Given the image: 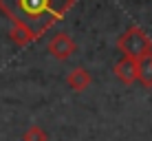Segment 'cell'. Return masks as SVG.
<instances>
[{"label":"cell","mask_w":152,"mask_h":141,"mask_svg":"<svg viewBox=\"0 0 152 141\" xmlns=\"http://www.w3.org/2000/svg\"><path fill=\"white\" fill-rule=\"evenodd\" d=\"M75 0H0V11L11 20V24H22L31 31L44 35L73 9Z\"/></svg>","instance_id":"6da1fadb"},{"label":"cell","mask_w":152,"mask_h":141,"mask_svg":"<svg viewBox=\"0 0 152 141\" xmlns=\"http://www.w3.org/2000/svg\"><path fill=\"white\" fill-rule=\"evenodd\" d=\"M117 49L121 51V55H126V57L141 60L143 55L152 53V40L148 38V33H145L141 27L132 24V27H128L121 35H119Z\"/></svg>","instance_id":"7a4b0ae2"},{"label":"cell","mask_w":152,"mask_h":141,"mask_svg":"<svg viewBox=\"0 0 152 141\" xmlns=\"http://www.w3.org/2000/svg\"><path fill=\"white\" fill-rule=\"evenodd\" d=\"M46 49H49V53L53 55L55 60H69L71 55H75L77 44L69 33H55L53 38L49 40Z\"/></svg>","instance_id":"3957f363"},{"label":"cell","mask_w":152,"mask_h":141,"mask_svg":"<svg viewBox=\"0 0 152 141\" xmlns=\"http://www.w3.org/2000/svg\"><path fill=\"white\" fill-rule=\"evenodd\" d=\"M115 75H117V80L121 82V84H134V82L139 80V60H134V57H121V60L115 64Z\"/></svg>","instance_id":"277c9868"},{"label":"cell","mask_w":152,"mask_h":141,"mask_svg":"<svg viewBox=\"0 0 152 141\" xmlns=\"http://www.w3.org/2000/svg\"><path fill=\"white\" fill-rule=\"evenodd\" d=\"M66 84H69L71 91L82 93V91H86V88L93 84V77H91V73L84 69V66H75V69L66 75Z\"/></svg>","instance_id":"5b68a950"},{"label":"cell","mask_w":152,"mask_h":141,"mask_svg":"<svg viewBox=\"0 0 152 141\" xmlns=\"http://www.w3.org/2000/svg\"><path fill=\"white\" fill-rule=\"evenodd\" d=\"M9 38H11L18 46H27V44H31V42H35V40H40V35L35 33V31H31L29 27L13 24L11 31H9Z\"/></svg>","instance_id":"8992f818"},{"label":"cell","mask_w":152,"mask_h":141,"mask_svg":"<svg viewBox=\"0 0 152 141\" xmlns=\"http://www.w3.org/2000/svg\"><path fill=\"white\" fill-rule=\"evenodd\" d=\"M139 84L145 88H152V53L143 55L139 60Z\"/></svg>","instance_id":"52a82bcc"},{"label":"cell","mask_w":152,"mask_h":141,"mask_svg":"<svg viewBox=\"0 0 152 141\" xmlns=\"http://www.w3.org/2000/svg\"><path fill=\"white\" fill-rule=\"evenodd\" d=\"M22 141H49V132H46L42 126L33 123V126H29L27 130H24Z\"/></svg>","instance_id":"ba28073f"}]
</instances>
